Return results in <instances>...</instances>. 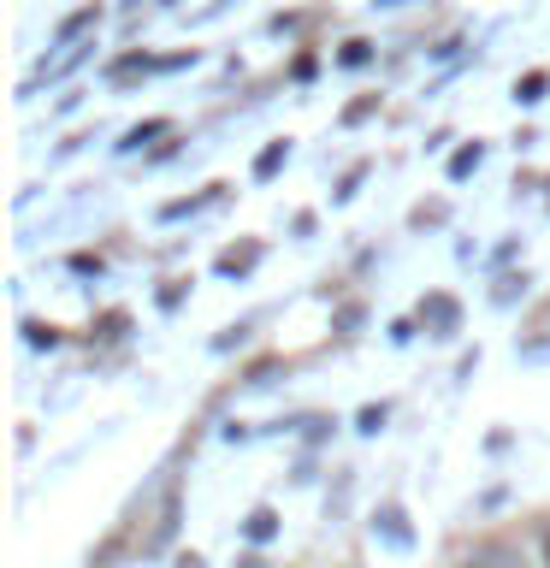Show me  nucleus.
Masks as SVG:
<instances>
[{"instance_id": "f257e3e1", "label": "nucleus", "mask_w": 550, "mask_h": 568, "mask_svg": "<svg viewBox=\"0 0 550 568\" xmlns=\"http://www.w3.org/2000/svg\"><path fill=\"white\" fill-rule=\"evenodd\" d=\"M83 24H95V7H83V12H71L65 24H60V42H71V36H78Z\"/></svg>"}, {"instance_id": "7ed1b4c3", "label": "nucleus", "mask_w": 550, "mask_h": 568, "mask_svg": "<svg viewBox=\"0 0 550 568\" xmlns=\"http://www.w3.org/2000/svg\"><path fill=\"white\" fill-rule=\"evenodd\" d=\"M544 568H550V539H544Z\"/></svg>"}, {"instance_id": "f03ea898", "label": "nucleus", "mask_w": 550, "mask_h": 568, "mask_svg": "<svg viewBox=\"0 0 550 568\" xmlns=\"http://www.w3.org/2000/svg\"><path fill=\"white\" fill-rule=\"evenodd\" d=\"M473 166H479V149H461V154L450 160V178H468Z\"/></svg>"}]
</instances>
